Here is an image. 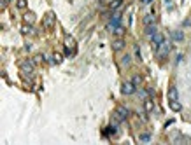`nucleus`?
Segmentation results:
<instances>
[{"label":"nucleus","mask_w":191,"mask_h":145,"mask_svg":"<svg viewBox=\"0 0 191 145\" xmlns=\"http://www.w3.org/2000/svg\"><path fill=\"white\" fill-rule=\"evenodd\" d=\"M135 91H137V86H135L132 80H130V82H124L123 86H121V93H123L124 96H130V94H133Z\"/></svg>","instance_id":"nucleus-1"},{"label":"nucleus","mask_w":191,"mask_h":145,"mask_svg":"<svg viewBox=\"0 0 191 145\" xmlns=\"http://www.w3.org/2000/svg\"><path fill=\"white\" fill-rule=\"evenodd\" d=\"M151 42H153V46H154V47L158 49V47H160V46L165 42V35L161 33V31H156L154 35L151 37Z\"/></svg>","instance_id":"nucleus-2"},{"label":"nucleus","mask_w":191,"mask_h":145,"mask_svg":"<svg viewBox=\"0 0 191 145\" xmlns=\"http://www.w3.org/2000/svg\"><path fill=\"white\" fill-rule=\"evenodd\" d=\"M19 68H21L23 74H27V75L33 74V63H32V61H21V63H19Z\"/></svg>","instance_id":"nucleus-3"},{"label":"nucleus","mask_w":191,"mask_h":145,"mask_svg":"<svg viewBox=\"0 0 191 145\" xmlns=\"http://www.w3.org/2000/svg\"><path fill=\"white\" fill-rule=\"evenodd\" d=\"M116 115H118V119H119V121H124V119L130 115V112H128V109H126V107L119 105L118 109H116Z\"/></svg>","instance_id":"nucleus-4"},{"label":"nucleus","mask_w":191,"mask_h":145,"mask_svg":"<svg viewBox=\"0 0 191 145\" xmlns=\"http://www.w3.org/2000/svg\"><path fill=\"white\" fill-rule=\"evenodd\" d=\"M160 47H161V49H160V51H158V56H160V58H165V56H167V54L170 53V49H172V44L165 40V42L160 46Z\"/></svg>","instance_id":"nucleus-5"},{"label":"nucleus","mask_w":191,"mask_h":145,"mask_svg":"<svg viewBox=\"0 0 191 145\" xmlns=\"http://www.w3.org/2000/svg\"><path fill=\"white\" fill-rule=\"evenodd\" d=\"M172 40L173 42H182V40H184V33H182L181 30L172 31Z\"/></svg>","instance_id":"nucleus-6"},{"label":"nucleus","mask_w":191,"mask_h":145,"mask_svg":"<svg viewBox=\"0 0 191 145\" xmlns=\"http://www.w3.org/2000/svg\"><path fill=\"white\" fill-rule=\"evenodd\" d=\"M53 23H54V14L49 12L48 16H46V19H44V27L46 28H51V27H53Z\"/></svg>","instance_id":"nucleus-7"},{"label":"nucleus","mask_w":191,"mask_h":145,"mask_svg":"<svg viewBox=\"0 0 191 145\" xmlns=\"http://www.w3.org/2000/svg\"><path fill=\"white\" fill-rule=\"evenodd\" d=\"M123 47H124V40L123 39H116L114 42H112V49H114V51H121Z\"/></svg>","instance_id":"nucleus-8"},{"label":"nucleus","mask_w":191,"mask_h":145,"mask_svg":"<svg viewBox=\"0 0 191 145\" xmlns=\"http://www.w3.org/2000/svg\"><path fill=\"white\" fill-rule=\"evenodd\" d=\"M156 31H158L156 25H147V27H146V37H149V39H151V37L154 35Z\"/></svg>","instance_id":"nucleus-9"},{"label":"nucleus","mask_w":191,"mask_h":145,"mask_svg":"<svg viewBox=\"0 0 191 145\" xmlns=\"http://www.w3.org/2000/svg\"><path fill=\"white\" fill-rule=\"evenodd\" d=\"M179 98V93H177V88L175 86H172V88L168 89V100L173 101V100H177Z\"/></svg>","instance_id":"nucleus-10"},{"label":"nucleus","mask_w":191,"mask_h":145,"mask_svg":"<svg viewBox=\"0 0 191 145\" xmlns=\"http://www.w3.org/2000/svg\"><path fill=\"white\" fill-rule=\"evenodd\" d=\"M23 19H25V23H28V25H33V23H35V14L33 12H25Z\"/></svg>","instance_id":"nucleus-11"},{"label":"nucleus","mask_w":191,"mask_h":145,"mask_svg":"<svg viewBox=\"0 0 191 145\" xmlns=\"http://www.w3.org/2000/svg\"><path fill=\"white\" fill-rule=\"evenodd\" d=\"M21 33H25V35H32V33H33V30H32V27L28 25V23H25V25L21 27Z\"/></svg>","instance_id":"nucleus-12"},{"label":"nucleus","mask_w":191,"mask_h":145,"mask_svg":"<svg viewBox=\"0 0 191 145\" xmlns=\"http://www.w3.org/2000/svg\"><path fill=\"white\" fill-rule=\"evenodd\" d=\"M153 109H154V103H153V100H144V110H146V112H151Z\"/></svg>","instance_id":"nucleus-13"},{"label":"nucleus","mask_w":191,"mask_h":145,"mask_svg":"<svg viewBox=\"0 0 191 145\" xmlns=\"http://www.w3.org/2000/svg\"><path fill=\"white\" fill-rule=\"evenodd\" d=\"M170 109H172L173 112H179V110L182 109V105H181V103H179L177 100H173V101H170Z\"/></svg>","instance_id":"nucleus-14"},{"label":"nucleus","mask_w":191,"mask_h":145,"mask_svg":"<svg viewBox=\"0 0 191 145\" xmlns=\"http://www.w3.org/2000/svg\"><path fill=\"white\" fill-rule=\"evenodd\" d=\"M142 75H140V74H135L133 75V77H132V82H133L135 84V86H140V84H142Z\"/></svg>","instance_id":"nucleus-15"},{"label":"nucleus","mask_w":191,"mask_h":145,"mask_svg":"<svg viewBox=\"0 0 191 145\" xmlns=\"http://www.w3.org/2000/svg\"><path fill=\"white\" fill-rule=\"evenodd\" d=\"M121 4H123V0H112L111 4H109V7H111L112 11H116L118 7H121Z\"/></svg>","instance_id":"nucleus-16"},{"label":"nucleus","mask_w":191,"mask_h":145,"mask_svg":"<svg viewBox=\"0 0 191 145\" xmlns=\"http://www.w3.org/2000/svg\"><path fill=\"white\" fill-rule=\"evenodd\" d=\"M144 25H154V16H153V14H147L146 18H144Z\"/></svg>","instance_id":"nucleus-17"},{"label":"nucleus","mask_w":191,"mask_h":145,"mask_svg":"<svg viewBox=\"0 0 191 145\" xmlns=\"http://www.w3.org/2000/svg\"><path fill=\"white\" fill-rule=\"evenodd\" d=\"M123 33H124V28L121 27V25H119V27H116V28H114V35L121 37V35H123Z\"/></svg>","instance_id":"nucleus-18"},{"label":"nucleus","mask_w":191,"mask_h":145,"mask_svg":"<svg viewBox=\"0 0 191 145\" xmlns=\"http://www.w3.org/2000/svg\"><path fill=\"white\" fill-rule=\"evenodd\" d=\"M53 60H54V63H62L63 61V56L60 53H54L53 54Z\"/></svg>","instance_id":"nucleus-19"},{"label":"nucleus","mask_w":191,"mask_h":145,"mask_svg":"<svg viewBox=\"0 0 191 145\" xmlns=\"http://www.w3.org/2000/svg\"><path fill=\"white\" fill-rule=\"evenodd\" d=\"M151 140V133H142L140 135V142H149Z\"/></svg>","instance_id":"nucleus-20"},{"label":"nucleus","mask_w":191,"mask_h":145,"mask_svg":"<svg viewBox=\"0 0 191 145\" xmlns=\"http://www.w3.org/2000/svg\"><path fill=\"white\" fill-rule=\"evenodd\" d=\"M130 61H132V56H128V54H126V56L123 58V66H128Z\"/></svg>","instance_id":"nucleus-21"},{"label":"nucleus","mask_w":191,"mask_h":145,"mask_svg":"<svg viewBox=\"0 0 191 145\" xmlns=\"http://www.w3.org/2000/svg\"><path fill=\"white\" fill-rule=\"evenodd\" d=\"M18 9H27V0H18Z\"/></svg>","instance_id":"nucleus-22"},{"label":"nucleus","mask_w":191,"mask_h":145,"mask_svg":"<svg viewBox=\"0 0 191 145\" xmlns=\"http://www.w3.org/2000/svg\"><path fill=\"white\" fill-rule=\"evenodd\" d=\"M42 58H44L42 54H37V56L33 58V63H40V61H42Z\"/></svg>","instance_id":"nucleus-23"},{"label":"nucleus","mask_w":191,"mask_h":145,"mask_svg":"<svg viewBox=\"0 0 191 145\" xmlns=\"http://www.w3.org/2000/svg\"><path fill=\"white\" fill-rule=\"evenodd\" d=\"M144 4H151V0H142Z\"/></svg>","instance_id":"nucleus-24"}]
</instances>
